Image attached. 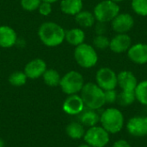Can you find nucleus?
<instances>
[{
    "label": "nucleus",
    "mask_w": 147,
    "mask_h": 147,
    "mask_svg": "<svg viewBox=\"0 0 147 147\" xmlns=\"http://www.w3.org/2000/svg\"><path fill=\"white\" fill-rule=\"evenodd\" d=\"M131 6L138 16H147V0H132Z\"/></svg>",
    "instance_id": "nucleus-26"
},
{
    "label": "nucleus",
    "mask_w": 147,
    "mask_h": 147,
    "mask_svg": "<svg viewBox=\"0 0 147 147\" xmlns=\"http://www.w3.org/2000/svg\"><path fill=\"white\" fill-rule=\"evenodd\" d=\"M47 70V64L41 59H34L29 61L24 67V73L28 78L37 79L44 74Z\"/></svg>",
    "instance_id": "nucleus-12"
},
{
    "label": "nucleus",
    "mask_w": 147,
    "mask_h": 147,
    "mask_svg": "<svg viewBox=\"0 0 147 147\" xmlns=\"http://www.w3.org/2000/svg\"><path fill=\"white\" fill-rule=\"evenodd\" d=\"M4 145H5V144H4L3 140L0 138V147H4Z\"/></svg>",
    "instance_id": "nucleus-34"
},
{
    "label": "nucleus",
    "mask_w": 147,
    "mask_h": 147,
    "mask_svg": "<svg viewBox=\"0 0 147 147\" xmlns=\"http://www.w3.org/2000/svg\"><path fill=\"white\" fill-rule=\"evenodd\" d=\"M62 109L63 111L69 115H78L84 111L85 106L80 95L74 94L69 95L65 98L63 102Z\"/></svg>",
    "instance_id": "nucleus-11"
},
{
    "label": "nucleus",
    "mask_w": 147,
    "mask_h": 147,
    "mask_svg": "<svg viewBox=\"0 0 147 147\" xmlns=\"http://www.w3.org/2000/svg\"><path fill=\"white\" fill-rule=\"evenodd\" d=\"M79 115V122L84 127H91L96 126L100 122V115L97 113V110L84 109Z\"/></svg>",
    "instance_id": "nucleus-17"
},
{
    "label": "nucleus",
    "mask_w": 147,
    "mask_h": 147,
    "mask_svg": "<svg viewBox=\"0 0 147 147\" xmlns=\"http://www.w3.org/2000/svg\"><path fill=\"white\" fill-rule=\"evenodd\" d=\"M106 25L104 22H98V23L96 25V28H95V31L97 35H102V34H104L106 33Z\"/></svg>",
    "instance_id": "nucleus-31"
},
{
    "label": "nucleus",
    "mask_w": 147,
    "mask_h": 147,
    "mask_svg": "<svg viewBox=\"0 0 147 147\" xmlns=\"http://www.w3.org/2000/svg\"><path fill=\"white\" fill-rule=\"evenodd\" d=\"M112 1H114L115 3H121V2H123V1H125V0H112Z\"/></svg>",
    "instance_id": "nucleus-36"
},
{
    "label": "nucleus",
    "mask_w": 147,
    "mask_h": 147,
    "mask_svg": "<svg viewBox=\"0 0 147 147\" xmlns=\"http://www.w3.org/2000/svg\"><path fill=\"white\" fill-rule=\"evenodd\" d=\"M83 139L90 146L105 147L110 141V134L101 125H96L88 127Z\"/></svg>",
    "instance_id": "nucleus-7"
},
{
    "label": "nucleus",
    "mask_w": 147,
    "mask_h": 147,
    "mask_svg": "<svg viewBox=\"0 0 147 147\" xmlns=\"http://www.w3.org/2000/svg\"><path fill=\"white\" fill-rule=\"evenodd\" d=\"M44 83L50 87H56L59 85L61 77L59 73L54 69H47L42 75Z\"/></svg>",
    "instance_id": "nucleus-22"
},
{
    "label": "nucleus",
    "mask_w": 147,
    "mask_h": 147,
    "mask_svg": "<svg viewBox=\"0 0 147 147\" xmlns=\"http://www.w3.org/2000/svg\"><path fill=\"white\" fill-rule=\"evenodd\" d=\"M84 85V79L83 75L76 71H71L65 73L61 78L59 83V86L62 91L67 96L79 93Z\"/></svg>",
    "instance_id": "nucleus-5"
},
{
    "label": "nucleus",
    "mask_w": 147,
    "mask_h": 147,
    "mask_svg": "<svg viewBox=\"0 0 147 147\" xmlns=\"http://www.w3.org/2000/svg\"><path fill=\"white\" fill-rule=\"evenodd\" d=\"M132 46V39L127 34H118L109 42V48L115 53L127 52Z\"/></svg>",
    "instance_id": "nucleus-14"
},
{
    "label": "nucleus",
    "mask_w": 147,
    "mask_h": 147,
    "mask_svg": "<svg viewBox=\"0 0 147 147\" xmlns=\"http://www.w3.org/2000/svg\"><path fill=\"white\" fill-rule=\"evenodd\" d=\"M136 101L142 105L147 106V79L138 83V85L134 90Z\"/></svg>",
    "instance_id": "nucleus-23"
},
{
    "label": "nucleus",
    "mask_w": 147,
    "mask_h": 147,
    "mask_svg": "<svg viewBox=\"0 0 147 147\" xmlns=\"http://www.w3.org/2000/svg\"><path fill=\"white\" fill-rule=\"evenodd\" d=\"M120 13V6L112 0H103L94 8V16L97 22H109Z\"/></svg>",
    "instance_id": "nucleus-6"
},
{
    "label": "nucleus",
    "mask_w": 147,
    "mask_h": 147,
    "mask_svg": "<svg viewBox=\"0 0 147 147\" xmlns=\"http://www.w3.org/2000/svg\"><path fill=\"white\" fill-rule=\"evenodd\" d=\"M27 76L24 71H14L9 77V83L15 87H21L27 82Z\"/></svg>",
    "instance_id": "nucleus-25"
},
{
    "label": "nucleus",
    "mask_w": 147,
    "mask_h": 147,
    "mask_svg": "<svg viewBox=\"0 0 147 147\" xmlns=\"http://www.w3.org/2000/svg\"><path fill=\"white\" fill-rule=\"evenodd\" d=\"M112 28L117 34H127L134 26V19L128 13H119L111 22Z\"/></svg>",
    "instance_id": "nucleus-10"
},
{
    "label": "nucleus",
    "mask_w": 147,
    "mask_h": 147,
    "mask_svg": "<svg viewBox=\"0 0 147 147\" xmlns=\"http://www.w3.org/2000/svg\"><path fill=\"white\" fill-rule=\"evenodd\" d=\"M41 0H21V5L27 11H34L38 9Z\"/></svg>",
    "instance_id": "nucleus-28"
},
{
    "label": "nucleus",
    "mask_w": 147,
    "mask_h": 147,
    "mask_svg": "<svg viewBox=\"0 0 147 147\" xmlns=\"http://www.w3.org/2000/svg\"><path fill=\"white\" fill-rule=\"evenodd\" d=\"M128 134L134 137H145L147 135V116H134L126 125Z\"/></svg>",
    "instance_id": "nucleus-9"
},
{
    "label": "nucleus",
    "mask_w": 147,
    "mask_h": 147,
    "mask_svg": "<svg viewBox=\"0 0 147 147\" xmlns=\"http://www.w3.org/2000/svg\"><path fill=\"white\" fill-rule=\"evenodd\" d=\"M109 39L105 36L104 34L102 35H96L93 40V44L96 48H98L100 50H104L107 47H109Z\"/></svg>",
    "instance_id": "nucleus-27"
},
{
    "label": "nucleus",
    "mask_w": 147,
    "mask_h": 147,
    "mask_svg": "<svg viewBox=\"0 0 147 147\" xmlns=\"http://www.w3.org/2000/svg\"><path fill=\"white\" fill-rule=\"evenodd\" d=\"M65 40H66V41L69 44L77 47L84 43L85 40V34L82 28H71L70 30L65 31Z\"/></svg>",
    "instance_id": "nucleus-20"
},
{
    "label": "nucleus",
    "mask_w": 147,
    "mask_h": 147,
    "mask_svg": "<svg viewBox=\"0 0 147 147\" xmlns=\"http://www.w3.org/2000/svg\"><path fill=\"white\" fill-rule=\"evenodd\" d=\"M42 2H47V3H55L57 2L58 0H41Z\"/></svg>",
    "instance_id": "nucleus-33"
},
{
    "label": "nucleus",
    "mask_w": 147,
    "mask_h": 147,
    "mask_svg": "<svg viewBox=\"0 0 147 147\" xmlns=\"http://www.w3.org/2000/svg\"><path fill=\"white\" fill-rule=\"evenodd\" d=\"M96 84L104 91L115 90L117 84V74L109 67L100 68L96 74Z\"/></svg>",
    "instance_id": "nucleus-8"
},
{
    "label": "nucleus",
    "mask_w": 147,
    "mask_h": 147,
    "mask_svg": "<svg viewBox=\"0 0 147 147\" xmlns=\"http://www.w3.org/2000/svg\"><path fill=\"white\" fill-rule=\"evenodd\" d=\"M100 124L109 134H115L124 127L125 118L120 109L108 108L100 115Z\"/></svg>",
    "instance_id": "nucleus-3"
},
{
    "label": "nucleus",
    "mask_w": 147,
    "mask_h": 147,
    "mask_svg": "<svg viewBox=\"0 0 147 147\" xmlns=\"http://www.w3.org/2000/svg\"><path fill=\"white\" fill-rule=\"evenodd\" d=\"M74 58L81 67L87 69L95 66L98 61V55L96 49L84 42L76 47Z\"/></svg>",
    "instance_id": "nucleus-4"
},
{
    "label": "nucleus",
    "mask_w": 147,
    "mask_h": 147,
    "mask_svg": "<svg viewBox=\"0 0 147 147\" xmlns=\"http://www.w3.org/2000/svg\"><path fill=\"white\" fill-rule=\"evenodd\" d=\"M85 127L79 121H71L65 127L66 135L72 140H81L85 134Z\"/></svg>",
    "instance_id": "nucleus-18"
},
{
    "label": "nucleus",
    "mask_w": 147,
    "mask_h": 147,
    "mask_svg": "<svg viewBox=\"0 0 147 147\" xmlns=\"http://www.w3.org/2000/svg\"><path fill=\"white\" fill-rule=\"evenodd\" d=\"M76 22L81 28H91L96 21L94 14L88 10H81L75 16Z\"/></svg>",
    "instance_id": "nucleus-21"
},
{
    "label": "nucleus",
    "mask_w": 147,
    "mask_h": 147,
    "mask_svg": "<svg viewBox=\"0 0 147 147\" xmlns=\"http://www.w3.org/2000/svg\"><path fill=\"white\" fill-rule=\"evenodd\" d=\"M38 10H39V12H40V14L41 16H47L50 15L51 12H52V5H51V3H49L42 2V1H41L40 6H39V8H38Z\"/></svg>",
    "instance_id": "nucleus-30"
},
{
    "label": "nucleus",
    "mask_w": 147,
    "mask_h": 147,
    "mask_svg": "<svg viewBox=\"0 0 147 147\" xmlns=\"http://www.w3.org/2000/svg\"><path fill=\"white\" fill-rule=\"evenodd\" d=\"M80 96L85 108L90 109L98 110L106 104L104 90L95 83L84 84L80 91Z\"/></svg>",
    "instance_id": "nucleus-2"
},
{
    "label": "nucleus",
    "mask_w": 147,
    "mask_h": 147,
    "mask_svg": "<svg viewBox=\"0 0 147 147\" xmlns=\"http://www.w3.org/2000/svg\"><path fill=\"white\" fill-rule=\"evenodd\" d=\"M17 41L16 31L6 25L0 26V47L9 48L13 47Z\"/></svg>",
    "instance_id": "nucleus-16"
},
{
    "label": "nucleus",
    "mask_w": 147,
    "mask_h": 147,
    "mask_svg": "<svg viewBox=\"0 0 147 147\" xmlns=\"http://www.w3.org/2000/svg\"><path fill=\"white\" fill-rule=\"evenodd\" d=\"M112 147H132V146L129 144V142H127L126 140H123V139H121V140H116L114 144Z\"/></svg>",
    "instance_id": "nucleus-32"
},
{
    "label": "nucleus",
    "mask_w": 147,
    "mask_h": 147,
    "mask_svg": "<svg viewBox=\"0 0 147 147\" xmlns=\"http://www.w3.org/2000/svg\"><path fill=\"white\" fill-rule=\"evenodd\" d=\"M117 84L122 91L134 92L138 85V80L132 71H122L117 74Z\"/></svg>",
    "instance_id": "nucleus-13"
},
{
    "label": "nucleus",
    "mask_w": 147,
    "mask_h": 147,
    "mask_svg": "<svg viewBox=\"0 0 147 147\" xmlns=\"http://www.w3.org/2000/svg\"><path fill=\"white\" fill-rule=\"evenodd\" d=\"M61 10L70 16H76L83 9L82 0H62L60 3Z\"/></svg>",
    "instance_id": "nucleus-19"
},
{
    "label": "nucleus",
    "mask_w": 147,
    "mask_h": 147,
    "mask_svg": "<svg viewBox=\"0 0 147 147\" xmlns=\"http://www.w3.org/2000/svg\"><path fill=\"white\" fill-rule=\"evenodd\" d=\"M136 101L134 91H121V93L118 94L117 96V102L123 107H127L132 105Z\"/></svg>",
    "instance_id": "nucleus-24"
},
{
    "label": "nucleus",
    "mask_w": 147,
    "mask_h": 147,
    "mask_svg": "<svg viewBox=\"0 0 147 147\" xmlns=\"http://www.w3.org/2000/svg\"><path fill=\"white\" fill-rule=\"evenodd\" d=\"M129 59L137 65L147 64V44L138 43L130 47L127 50Z\"/></svg>",
    "instance_id": "nucleus-15"
},
{
    "label": "nucleus",
    "mask_w": 147,
    "mask_h": 147,
    "mask_svg": "<svg viewBox=\"0 0 147 147\" xmlns=\"http://www.w3.org/2000/svg\"><path fill=\"white\" fill-rule=\"evenodd\" d=\"M105 95V102L108 104H113L117 102L118 92L115 90H109L104 91Z\"/></svg>",
    "instance_id": "nucleus-29"
},
{
    "label": "nucleus",
    "mask_w": 147,
    "mask_h": 147,
    "mask_svg": "<svg viewBox=\"0 0 147 147\" xmlns=\"http://www.w3.org/2000/svg\"><path fill=\"white\" fill-rule=\"evenodd\" d=\"M78 147H91V146H89V145H87L86 143H84V144L79 145Z\"/></svg>",
    "instance_id": "nucleus-35"
},
{
    "label": "nucleus",
    "mask_w": 147,
    "mask_h": 147,
    "mask_svg": "<svg viewBox=\"0 0 147 147\" xmlns=\"http://www.w3.org/2000/svg\"><path fill=\"white\" fill-rule=\"evenodd\" d=\"M38 35L44 45L47 47H57L64 41L65 31L60 25L53 22H47L40 26Z\"/></svg>",
    "instance_id": "nucleus-1"
}]
</instances>
